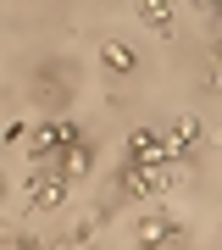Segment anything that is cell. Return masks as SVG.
Instances as JSON below:
<instances>
[{
    "instance_id": "obj_1",
    "label": "cell",
    "mask_w": 222,
    "mask_h": 250,
    "mask_svg": "<svg viewBox=\"0 0 222 250\" xmlns=\"http://www.w3.org/2000/svg\"><path fill=\"white\" fill-rule=\"evenodd\" d=\"M100 56H106V67H117V72L133 67V50H128V45H100Z\"/></svg>"
},
{
    "instance_id": "obj_2",
    "label": "cell",
    "mask_w": 222,
    "mask_h": 250,
    "mask_svg": "<svg viewBox=\"0 0 222 250\" xmlns=\"http://www.w3.org/2000/svg\"><path fill=\"white\" fill-rule=\"evenodd\" d=\"M167 17V0H144V22H161Z\"/></svg>"
}]
</instances>
